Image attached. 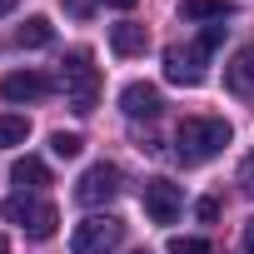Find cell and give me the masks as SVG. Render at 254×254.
Listing matches in <instances>:
<instances>
[{
  "label": "cell",
  "instance_id": "4fadbf2b",
  "mask_svg": "<svg viewBox=\"0 0 254 254\" xmlns=\"http://www.w3.org/2000/svg\"><path fill=\"white\" fill-rule=\"evenodd\" d=\"M10 180H15L20 190H40V185H50V170H45V160L25 155V160H15V165H10Z\"/></svg>",
  "mask_w": 254,
  "mask_h": 254
},
{
  "label": "cell",
  "instance_id": "7a4b0ae2",
  "mask_svg": "<svg viewBox=\"0 0 254 254\" xmlns=\"http://www.w3.org/2000/svg\"><path fill=\"white\" fill-rule=\"evenodd\" d=\"M219 45H224V25H209V30H204L199 40H190V45H170V50H165V80L194 90V85L204 80V60H209Z\"/></svg>",
  "mask_w": 254,
  "mask_h": 254
},
{
  "label": "cell",
  "instance_id": "ffe728a7",
  "mask_svg": "<svg viewBox=\"0 0 254 254\" xmlns=\"http://www.w3.org/2000/svg\"><path fill=\"white\" fill-rule=\"evenodd\" d=\"M65 5H70V15H90V10H95V0H65Z\"/></svg>",
  "mask_w": 254,
  "mask_h": 254
},
{
  "label": "cell",
  "instance_id": "cb8c5ba5",
  "mask_svg": "<svg viewBox=\"0 0 254 254\" xmlns=\"http://www.w3.org/2000/svg\"><path fill=\"white\" fill-rule=\"evenodd\" d=\"M0 254H10V244H5V234H0Z\"/></svg>",
  "mask_w": 254,
  "mask_h": 254
},
{
  "label": "cell",
  "instance_id": "7c38bea8",
  "mask_svg": "<svg viewBox=\"0 0 254 254\" xmlns=\"http://www.w3.org/2000/svg\"><path fill=\"white\" fill-rule=\"evenodd\" d=\"M180 15L185 20H229L234 15V0H185V5H180Z\"/></svg>",
  "mask_w": 254,
  "mask_h": 254
},
{
  "label": "cell",
  "instance_id": "277c9868",
  "mask_svg": "<svg viewBox=\"0 0 254 254\" xmlns=\"http://www.w3.org/2000/svg\"><path fill=\"white\" fill-rule=\"evenodd\" d=\"M120 239H125V219H115V214H90V219L75 224L70 254H110V249H120Z\"/></svg>",
  "mask_w": 254,
  "mask_h": 254
},
{
  "label": "cell",
  "instance_id": "52a82bcc",
  "mask_svg": "<svg viewBox=\"0 0 254 254\" xmlns=\"http://www.w3.org/2000/svg\"><path fill=\"white\" fill-rule=\"evenodd\" d=\"M180 209H185V194H180L175 180H150V185H145V214H150L155 224H175Z\"/></svg>",
  "mask_w": 254,
  "mask_h": 254
},
{
  "label": "cell",
  "instance_id": "7402d4cb",
  "mask_svg": "<svg viewBox=\"0 0 254 254\" xmlns=\"http://www.w3.org/2000/svg\"><path fill=\"white\" fill-rule=\"evenodd\" d=\"M105 5H115V10H130V5H140V0H105Z\"/></svg>",
  "mask_w": 254,
  "mask_h": 254
},
{
  "label": "cell",
  "instance_id": "d6986e66",
  "mask_svg": "<svg viewBox=\"0 0 254 254\" xmlns=\"http://www.w3.org/2000/svg\"><path fill=\"white\" fill-rule=\"evenodd\" d=\"M194 214H199L204 224H214V219H219V199H214V194H204V199L194 204Z\"/></svg>",
  "mask_w": 254,
  "mask_h": 254
},
{
  "label": "cell",
  "instance_id": "30bf717a",
  "mask_svg": "<svg viewBox=\"0 0 254 254\" xmlns=\"http://www.w3.org/2000/svg\"><path fill=\"white\" fill-rule=\"evenodd\" d=\"M224 85H229V95L254 100V45H244V50L224 65Z\"/></svg>",
  "mask_w": 254,
  "mask_h": 254
},
{
  "label": "cell",
  "instance_id": "3957f363",
  "mask_svg": "<svg viewBox=\"0 0 254 254\" xmlns=\"http://www.w3.org/2000/svg\"><path fill=\"white\" fill-rule=\"evenodd\" d=\"M60 90H65V105L75 115H90L100 105V65L90 50H70L65 65H60Z\"/></svg>",
  "mask_w": 254,
  "mask_h": 254
},
{
  "label": "cell",
  "instance_id": "9a60e30c",
  "mask_svg": "<svg viewBox=\"0 0 254 254\" xmlns=\"http://www.w3.org/2000/svg\"><path fill=\"white\" fill-rule=\"evenodd\" d=\"M30 140V120L25 115H0V150H15Z\"/></svg>",
  "mask_w": 254,
  "mask_h": 254
},
{
  "label": "cell",
  "instance_id": "8fae6325",
  "mask_svg": "<svg viewBox=\"0 0 254 254\" xmlns=\"http://www.w3.org/2000/svg\"><path fill=\"white\" fill-rule=\"evenodd\" d=\"M145 45H150V30L145 25H135V20H120V25H110V50L115 55H145Z\"/></svg>",
  "mask_w": 254,
  "mask_h": 254
},
{
  "label": "cell",
  "instance_id": "2e32d148",
  "mask_svg": "<svg viewBox=\"0 0 254 254\" xmlns=\"http://www.w3.org/2000/svg\"><path fill=\"white\" fill-rule=\"evenodd\" d=\"M50 150H55L60 160H75V155L85 150V140H80V135H70V130H55V135H50Z\"/></svg>",
  "mask_w": 254,
  "mask_h": 254
},
{
  "label": "cell",
  "instance_id": "9c48e42d",
  "mask_svg": "<svg viewBox=\"0 0 254 254\" xmlns=\"http://www.w3.org/2000/svg\"><path fill=\"white\" fill-rule=\"evenodd\" d=\"M0 95L15 100V105H25V100H45V95H50V80L35 75V70H10L5 80H0Z\"/></svg>",
  "mask_w": 254,
  "mask_h": 254
},
{
  "label": "cell",
  "instance_id": "603a6c76",
  "mask_svg": "<svg viewBox=\"0 0 254 254\" xmlns=\"http://www.w3.org/2000/svg\"><path fill=\"white\" fill-rule=\"evenodd\" d=\"M15 5H20V0H0V15H10V10H15Z\"/></svg>",
  "mask_w": 254,
  "mask_h": 254
},
{
  "label": "cell",
  "instance_id": "d4e9b609",
  "mask_svg": "<svg viewBox=\"0 0 254 254\" xmlns=\"http://www.w3.org/2000/svg\"><path fill=\"white\" fill-rule=\"evenodd\" d=\"M135 254H150V249H135Z\"/></svg>",
  "mask_w": 254,
  "mask_h": 254
},
{
  "label": "cell",
  "instance_id": "44dd1931",
  "mask_svg": "<svg viewBox=\"0 0 254 254\" xmlns=\"http://www.w3.org/2000/svg\"><path fill=\"white\" fill-rule=\"evenodd\" d=\"M244 254H254V219L244 224Z\"/></svg>",
  "mask_w": 254,
  "mask_h": 254
},
{
  "label": "cell",
  "instance_id": "e0dca14e",
  "mask_svg": "<svg viewBox=\"0 0 254 254\" xmlns=\"http://www.w3.org/2000/svg\"><path fill=\"white\" fill-rule=\"evenodd\" d=\"M170 254H209V244H204V239H185V234H175V239H170Z\"/></svg>",
  "mask_w": 254,
  "mask_h": 254
},
{
  "label": "cell",
  "instance_id": "6da1fadb",
  "mask_svg": "<svg viewBox=\"0 0 254 254\" xmlns=\"http://www.w3.org/2000/svg\"><path fill=\"white\" fill-rule=\"evenodd\" d=\"M229 140H234L229 120H214V115L180 120V130H175V160H180V165H204V160H214Z\"/></svg>",
  "mask_w": 254,
  "mask_h": 254
},
{
  "label": "cell",
  "instance_id": "ba28073f",
  "mask_svg": "<svg viewBox=\"0 0 254 254\" xmlns=\"http://www.w3.org/2000/svg\"><path fill=\"white\" fill-rule=\"evenodd\" d=\"M120 110L130 115V120H155L165 110V95L155 85H145V80H130V85L120 90Z\"/></svg>",
  "mask_w": 254,
  "mask_h": 254
},
{
  "label": "cell",
  "instance_id": "ac0fdd59",
  "mask_svg": "<svg viewBox=\"0 0 254 254\" xmlns=\"http://www.w3.org/2000/svg\"><path fill=\"white\" fill-rule=\"evenodd\" d=\"M239 190L254 199V150H249V155H244V165H239Z\"/></svg>",
  "mask_w": 254,
  "mask_h": 254
},
{
  "label": "cell",
  "instance_id": "8992f818",
  "mask_svg": "<svg viewBox=\"0 0 254 254\" xmlns=\"http://www.w3.org/2000/svg\"><path fill=\"white\" fill-rule=\"evenodd\" d=\"M115 194H120V170H115V165H105V160H100V165H90V170L80 175V185H75V199H80V204H90V209H95V204H110Z\"/></svg>",
  "mask_w": 254,
  "mask_h": 254
},
{
  "label": "cell",
  "instance_id": "5b68a950",
  "mask_svg": "<svg viewBox=\"0 0 254 254\" xmlns=\"http://www.w3.org/2000/svg\"><path fill=\"white\" fill-rule=\"evenodd\" d=\"M5 219H10V224H20L30 239H50V234H55V224H60L55 204H50V199H30V194L5 199Z\"/></svg>",
  "mask_w": 254,
  "mask_h": 254
},
{
  "label": "cell",
  "instance_id": "5bb4252c",
  "mask_svg": "<svg viewBox=\"0 0 254 254\" xmlns=\"http://www.w3.org/2000/svg\"><path fill=\"white\" fill-rule=\"evenodd\" d=\"M55 40V25L45 20V15H30L20 30H15V45H25V50H40V45H50Z\"/></svg>",
  "mask_w": 254,
  "mask_h": 254
}]
</instances>
